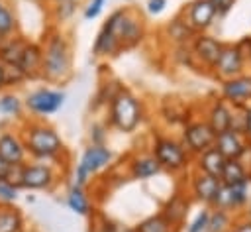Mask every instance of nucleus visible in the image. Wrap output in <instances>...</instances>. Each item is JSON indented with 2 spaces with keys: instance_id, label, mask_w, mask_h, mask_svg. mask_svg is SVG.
<instances>
[{
  "instance_id": "obj_36",
  "label": "nucleus",
  "mask_w": 251,
  "mask_h": 232,
  "mask_svg": "<svg viewBox=\"0 0 251 232\" xmlns=\"http://www.w3.org/2000/svg\"><path fill=\"white\" fill-rule=\"evenodd\" d=\"M16 199H18V189L6 183L4 179H0V203L8 204V203H14Z\"/></svg>"
},
{
  "instance_id": "obj_34",
  "label": "nucleus",
  "mask_w": 251,
  "mask_h": 232,
  "mask_svg": "<svg viewBox=\"0 0 251 232\" xmlns=\"http://www.w3.org/2000/svg\"><path fill=\"white\" fill-rule=\"evenodd\" d=\"M22 175H24V163H12L8 173H6V183H10L12 187L20 189L22 187Z\"/></svg>"
},
{
  "instance_id": "obj_2",
  "label": "nucleus",
  "mask_w": 251,
  "mask_h": 232,
  "mask_svg": "<svg viewBox=\"0 0 251 232\" xmlns=\"http://www.w3.org/2000/svg\"><path fill=\"white\" fill-rule=\"evenodd\" d=\"M143 118L141 102L129 92L120 88L110 100V122L120 132H133Z\"/></svg>"
},
{
  "instance_id": "obj_20",
  "label": "nucleus",
  "mask_w": 251,
  "mask_h": 232,
  "mask_svg": "<svg viewBox=\"0 0 251 232\" xmlns=\"http://www.w3.org/2000/svg\"><path fill=\"white\" fill-rule=\"evenodd\" d=\"M186 214H188V201H186L180 193H175V195L165 203L163 212H161V216H163L165 220H169L173 226H175V224H180V222L186 218Z\"/></svg>"
},
{
  "instance_id": "obj_45",
  "label": "nucleus",
  "mask_w": 251,
  "mask_h": 232,
  "mask_svg": "<svg viewBox=\"0 0 251 232\" xmlns=\"http://www.w3.org/2000/svg\"><path fill=\"white\" fill-rule=\"evenodd\" d=\"M55 2H57V4H61V2H75V4H76L78 0H55Z\"/></svg>"
},
{
  "instance_id": "obj_30",
  "label": "nucleus",
  "mask_w": 251,
  "mask_h": 232,
  "mask_svg": "<svg viewBox=\"0 0 251 232\" xmlns=\"http://www.w3.org/2000/svg\"><path fill=\"white\" fill-rule=\"evenodd\" d=\"M14 29H16V18H14L12 10H10L6 4H2V6H0V35L6 37V35L12 33Z\"/></svg>"
},
{
  "instance_id": "obj_21",
  "label": "nucleus",
  "mask_w": 251,
  "mask_h": 232,
  "mask_svg": "<svg viewBox=\"0 0 251 232\" xmlns=\"http://www.w3.org/2000/svg\"><path fill=\"white\" fill-rule=\"evenodd\" d=\"M251 94V79L249 77H233L224 83V98L229 102H243Z\"/></svg>"
},
{
  "instance_id": "obj_4",
  "label": "nucleus",
  "mask_w": 251,
  "mask_h": 232,
  "mask_svg": "<svg viewBox=\"0 0 251 232\" xmlns=\"http://www.w3.org/2000/svg\"><path fill=\"white\" fill-rule=\"evenodd\" d=\"M112 159V151L104 145H90L84 149L78 165H76V171H75V185H84L96 171H100L102 167H106Z\"/></svg>"
},
{
  "instance_id": "obj_13",
  "label": "nucleus",
  "mask_w": 251,
  "mask_h": 232,
  "mask_svg": "<svg viewBox=\"0 0 251 232\" xmlns=\"http://www.w3.org/2000/svg\"><path fill=\"white\" fill-rule=\"evenodd\" d=\"M216 18V8L210 0H194L188 8V26L192 29L208 28Z\"/></svg>"
},
{
  "instance_id": "obj_25",
  "label": "nucleus",
  "mask_w": 251,
  "mask_h": 232,
  "mask_svg": "<svg viewBox=\"0 0 251 232\" xmlns=\"http://www.w3.org/2000/svg\"><path fill=\"white\" fill-rule=\"evenodd\" d=\"M161 171L159 161L153 155H141L131 161V177L133 179H149Z\"/></svg>"
},
{
  "instance_id": "obj_19",
  "label": "nucleus",
  "mask_w": 251,
  "mask_h": 232,
  "mask_svg": "<svg viewBox=\"0 0 251 232\" xmlns=\"http://www.w3.org/2000/svg\"><path fill=\"white\" fill-rule=\"evenodd\" d=\"M41 59H43V49L37 43L27 41L18 67L25 73V77H35L37 73H41Z\"/></svg>"
},
{
  "instance_id": "obj_8",
  "label": "nucleus",
  "mask_w": 251,
  "mask_h": 232,
  "mask_svg": "<svg viewBox=\"0 0 251 232\" xmlns=\"http://www.w3.org/2000/svg\"><path fill=\"white\" fill-rule=\"evenodd\" d=\"M249 201V181L247 183H237V185H220L218 195L214 199V206L222 210H233L241 208Z\"/></svg>"
},
{
  "instance_id": "obj_41",
  "label": "nucleus",
  "mask_w": 251,
  "mask_h": 232,
  "mask_svg": "<svg viewBox=\"0 0 251 232\" xmlns=\"http://www.w3.org/2000/svg\"><path fill=\"white\" fill-rule=\"evenodd\" d=\"M243 134L251 140V106H247L243 112Z\"/></svg>"
},
{
  "instance_id": "obj_33",
  "label": "nucleus",
  "mask_w": 251,
  "mask_h": 232,
  "mask_svg": "<svg viewBox=\"0 0 251 232\" xmlns=\"http://www.w3.org/2000/svg\"><path fill=\"white\" fill-rule=\"evenodd\" d=\"M208 218H210V208H202L196 218L186 226V232H206L208 228Z\"/></svg>"
},
{
  "instance_id": "obj_38",
  "label": "nucleus",
  "mask_w": 251,
  "mask_h": 232,
  "mask_svg": "<svg viewBox=\"0 0 251 232\" xmlns=\"http://www.w3.org/2000/svg\"><path fill=\"white\" fill-rule=\"evenodd\" d=\"M210 2L214 4L216 14H218V16H224V14H227V12L231 10V6H233L235 0H210Z\"/></svg>"
},
{
  "instance_id": "obj_47",
  "label": "nucleus",
  "mask_w": 251,
  "mask_h": 232,
  "mask_svg": "<svg viewBox=\"0 0 251 232\" xmlns=\"http://www.w3.org/2000/svg\"><path fill=\"white\" fill-rule=\"evenodd\" d=\"M2 39H4V37H2V35H0V43H2Z\"/></svg>"
},
{
  "instance_id": "obj_23",
  "label": "nucleus",
  "mask_w": 251,
  "mask_h": 232,
  "mask_svg": "<svg viewBox=\"0 0 251 232\" xmlns=\"http://www.w3.org/2000/svg\"><path fill=\"white\" fill-rule=\"evenodd\" d=\"M220 181L224 185H237V183H247L249 175H247V167L241 163V159H227L226 167L222 171Z\"/></svg>"
},
{
  "instance_id": "obj_50",
  "label": "nucleus",
  "mask_w": 251,
  "mask_h": 232,
  "mask_svg": "<svg viewBox=\"0 0 251 232\" xmlns=\"http://www.w3.org/2000/svg\"><path fill=\"white\" fill-rule=\"evenodd\" d=\"M231 232H233V230H231Z\"/></svg>"
},
{
  "instance_id": "obj_11",
  "label": "nucleus",
  "mask_w": 251,
  "mask_h": 232,
  "mask_svg": "<svg viewBox=\"0 0 251 232\" xmlns=\"http://www.w3.org/2000/svg\"><path fill=\"white\" fill-rule=\"evenodd\" d=\"M55 181V173L49 165L43 163H24V175H22V187L25 189H49Z\"/></svg>"
},
{
  "instance_id": "obj_18",
  "label": "nucleus",
  "mask_w": 251,
  "mask_h": 232,
  "mask_svg": "<svg viewBox=\"0 0 251 232\" xmlns=\"http://www.w3.org/2000/svg\"><path fill=\"white\" fill-rule=\"evenodd\" d=\"M210 128L220 134V132H226V130H231V124H233V112L229 110V106L224 102V100H216L210 108V120H208Z\"/></svg>"
},
{
  "instance_id": "obj_44",
  "label": "nucleus",
  "mask_w": 251,
  "mask_h": 232,
  "mask_svg": "<svg viewBox=\"0 0 251 232\" xmlns=\"http://www.w3.org/2000/svg\"><path fill=\"white\" fill-rule=\"evenodd\" d=\"M4 87V65L0 63V88Z\"/></svg>"
},
{
  "instance_id": "obj_12",
  "label": "nucleus",
  "mask_w": 251,
  "mask_h": 232,
  "mask_svg": "<svg viewBox=\"0 0 251 232\" xmlns=\"http://www.w3.org/2000/svg\"><path fill=\"white\" fill-rule=\"evenodd\" d=\"M214 147H216L226 159H239L241 153H243L245 144H243V140L239 138V132H235V130H226V132L216 134Z\"/></svg>"
},
{
  "instance_id": "obj_10",
  "label": "nucleus",
  "mask_w": 251,
  "mask_h": 232,
  "mask_svg": "<svg viewBox=\"0 0 251 232\" xmlns=\"http://www.w3.org/2000/svg\"><path fill=\"white\" fill-rule=\"evenodd\" d=\"M120 45L124 47H133L135 43H139V39L143 37V24L137 16H133L129 10H124L118 28H116Z\"/></svg>"
},
{
  "instance_id": "obj_46",
  "label": "nucleus",
  "mask_w": 251,
  "mask_h": 232,
  "mask_svg": "<svg viewBox=\"0 0 251 232\" xmlns=\"http://www.w3.org/2000/svg\"><path fill=\"white\" fill-rule=\"evenodd\" d=\"M247 45H249V57H251V39H247Z\"/></svg>"
},
{
  "instance_id": "obj_6",
  "label": "nucleus",
  "mask_w": 251,
  "mask_h": 232,
  "mask_svg": "<svg viewBox=\"0 0 251 232\" xmlns=\"http://www.w3.org/2000/svg\"><path fill=\"white\" fill-rule=\"evenodd\" d=\"M63 102H65V92L51 90V88H37L25 98V106L33 114H41V116L57 112L63 106Z\"/></svg>"
},
{
  "instance_id": "obj_32",
  "label": "nucleus",
  "mask_w": 251,
  "mask_h": 232,
  "mask_svg": "<svg viewBox=\"0 0 251 232\" xmlns=\"http://www.w3.org/2000/svg\"><path fill=\"white\" fill-rule=\"evenodd\" d=\"M24 79H27V77H25V73H24L18 65H4V87H8V85H18V83H22Z\"/></svg>"
},
{
  "instance_id": "obj_14",
  "label": "nucleus",
  "mask_w": 251,
  "mask_h": 232,
  "mask_svg": "<svg viewBox=\"0 0 251 232\" xmlns=\"http://www.w3.org/2000/svg\"><path fill=\"white\" fill-rule=\"evenodd\" d=\"M220 185H222V181L218 177H212V175H206L200 171L192 181V191H194L196 199H200L206 204H212L216 195H218Z\"/></svg>"
},
{
  "instance_id": "obj_15",
  "label": "nucleus",
  "mask_w": 251,
  "mask_h": 232,
  "mask_svg": "<svg viewBox=\"0 0 251 232\" xmlns=\"http://www.w3.org/2000/svg\"><path fill=\"white\" fill-rule=\"evenodd\" d=\"M222 47L224 45L216 37H212V35H200L194 41V53H196V57L200 61H204L206 65H210V67H214V63L218 61V57L222 53Z\"/></svg>"
},
{
  "instance_id": "obj_49",
  "label": "nucleus",
  "mask_w": 251,
  "mask_h": 232,
  "mask_svg": "<svg viewBox=\"0 0 251 232\" xmlns=\"http://www.w3.org/2000/svg\"><path fill=\"white\" fill-rule=\"evenodd\" d=\"M2 4H4V2H2V0H0V6H2Z\"/></svg>"
},
{
  "instance_id": "obj_24",
  "label": "nucleus",
  "mask_w": 251,
  "mask_h": 232,
  "mask_svg": "<svg viewBox=\"0 0 251 232\" xmlns=\"http://www.w3.org/2000/svg\"><path fill=\"white\" fill-rule=\"evenodd\" d=\"M120 47L122 45L118 41V35L112 29H108L106 26H102L100 33L94 39V55H114Z\"/></svg>"
},
{
  "instance_id": "obj_1",
  "label": "nucleus",
  "mask_w": 251,
  "mask_h": 232,
  "mask_svg": "<svg viewBox=\"0 0 251 232\" xmlns=\"http://www.w3.org/2000/svg\"><path fill=\"white\" fill-rule=\"evenodd\" d=\"M71 73V49L61 33H53L43 49L41 75L47 81H65Z\"/></svg>"
},
{
  "instance_id": "obj_5",
  "label": "nucleus",
  "mask_w": 251,
  "mask_h": 232,
  "mask_svg": "<svg viewBox=\"0 0 251 232\" xmlns=\"http://www.w3.org/2000/svg\"><path fill=\"white\" fill-rule=\"evenodd\" d=\"M153 157L159 161L161 167L171 169V171H178L184 169L188 163V153L184 149L182 144L171 140V138H159L155 140L153 145Z\"/></svg>"
},
{
  "instance_id": "obj_27",
  "label": "nucleus",
  "mask_w": 251,
  "mask_h": 232,
  "mask_svg": "<svg viewBox=\"0 0 251 232\" xmlns=\"http://www.w3.org/2000/svg\"><path fill=\"white\" fill-rule=\"evenodd\" d=\"M67 204L73 212L76 214H88L90 212V203H88V197L84 195L82 187L80 185H73L69 195H67Z\"/></svg>"
},
{
  "instance_id": "obj_17",
  "label": "nucleus",
  "mask_w": 251,
  "mask_h": 232,
  "mask_svg": "<svg viewBox=\"0 0 251 232\" xmlns=\"http://www.w3.org/2000/svg\"><path fill=\"white\" fill-rule=\"evenodd\" d=\"M0 157H4L8 163H24V157H25L24 142L14 134H2L0 136Z\"/></svg>"
},
{
  "instance_id": "obj_39",
  "label": "nucleus",
  "mask_w": 251,
  "mask_h": 232,
  "mask_svg": "<svg viewBox=\"0 0 251 232\" xmlns=\"http://www.w3.org/2000/svg\"><path fill=\"white\" fill-rule=\"evenodd\" d=\"M57 6H59V14H57V16H59L61 20H67V18L75 12V2H61V4H57Z\"/></svg>"
},
{
  "instance_id": "obj_29",
  "label": "nucleus",
  "mask_w": 251,
  "mask_h": 232,
  "mask_svg": "<svg viewBox=\"0 0 251 232\" xmlns=\"http://www.w3.org/2000/svg\"><path fill=\"white\" fill-rule=\"evenodd\" d=\"M227 226H229V212L227 210H222V208L210 210L206 232H224Z\"/></svg>"
},
{
  "instance_id": "obj_28",
  "label": "nucleus",
  "mask_w": 251,
  "mask_h": 232,
  "mask_svg": "<svg viewBox=\"0 0 251 232\" xmlns=\"http://www.w3.org/2000/svg\"><path fill=\"white\" fill-rule=\"evenodd\" d=\"M133 230L135 232H173V224L165 220L161 214H155V216L141 220Z\"/></svg>"
},
{
  "instance_id": "obj_7",
  "label": "nucleus",
  "mask_w": 251,
  "mask_h": 232,
  "mask_svg": "<svg viewBox=\"0 0 251 232\" xmlns=\"http://www.w3.org/2000/svg\"><path fill=\"white\" fill-rule=\"evenodd\" d=\"M214 140H216V132L210 128L208 122H192L184 128V134H182L184 149L194 153H202L208 147H212Z\"/></svg>"
},
{
  "instance_id": "obj_37",
  "label": "nucleus",
  "mask_w": 251,
  "mask_h": 232,
  "mask_svg": "<svg viewBox=\"0 0 251 232\" xmlns=\"http://www.w3.org/2000/svg\"><path fill=\"white\" fill-rule=\"evenodd\" d=\"M104 4H106V0H90L88 6H86V10H84V20H94L102 12Z\"/></svg>"
},
{
  "instance_id": "obj_48",
  "label": "nucleus",
  "mask_w": 251,
  "mask_h": 232,
  "mask_svg": "<svg viewBox=\"0 0 251 232\" xmlns=\"http://www.w3.org/2000/svg\"><path fill=\"white\" fill-rule=\"evenodd\" d=\"M249 220H251V210H249Z\"/></svg>"
},
{
  "instance_id": "obj_43",
  "label": "nucleus",
  "mask_w": 251,
  "mask_h": 232,
  "mask_svg": "<svg viewBox=\"0 0 251 232\" xmlns=\"http://www.w3.org/2000/svg\"><path fill=\"white\" fill-rule=\"evenodd\" d=\"M10 165H12V163H8L4 157H0V179H6V173H8Z\"/></svg>"
},
{
  "instance_id": "obj_9",
  "label": "nucleus",
  "mask_w": 251,
  "mask_h": 232,
  "mask_svg": "<svg viewBox=\"0 0 251 232\" xmlns=\"http://www.w3.org/2000/svg\"><path fill=\"white\" fill-rule=\"evenodd\" d=\"M243 61H245V55H243L239 45H224L218 61L214 63V69H216V73L220 77L233 79V77H237L241 73Z\"/></svg>"
},
{
  "instance_id": "obj_40",
  "label": "nucleus",
  "mask_w": 251,
  "mask_h": 232,
  "mask_svg": "<svg viewBox=\"0 0 251 232\" xmlns=\"http://www.w3.org/2000/svg\"><path fill=\"white\" fill-rule=\"evenodd\" d=\"M165 6H167V0H149L147 2V10H149V14H161L163 10H165Z\"/></svg>"
},
{
  "instance_id": "obj_42",
  "label": "nucleus",
  "mask_w": 251,
  "mask_h": 232,
  "mask_svg": "<svg viewBox=\"0 0 251 232\" xmlns=\"http://www.w3.org/2000/svg\"><path fill=\"white\" fill-rule=\"evenodd\" d=\"M233 232H251V220L247 218L243 222H237L235 228H233Z\"/></svg>"
},
{
  "instance_id": "obj_31",
  "label": "nucleus",
  "mask_w": 251,
  "mask_h": 232,
  "mask_svg": "<svg viewBox=\"0 0 251 232\" xmlns=\"http://www.w3.org/2000/svg\"><path fill=\"white\" fill-rule=\"evenodd\" d=\"M190 31H192V28L186 22H180V20H173L171 26H169V35L176 41H184Z\"/></svg>"
},
{
  "instance_id": "obj_3",
  "label": "nucleus",
  "mask_w": 251,
  "mask_h": 232,
  "mask_svg": "<svg viewBox=\"0 0 251 232\" xmlns=\"http://www.w3.org/2000/svg\"><path fill=\"white\" fill-rule=\"evenodd\" d=\"M25 151H29L33 157L39 159H51L63 151V142L59 134L45 126V124H31L25 130V140H24Z\"/></svg>"
},
{
  "instance_id": "obj_22",
  "label": "nucleus",
  "mask_w": 251,
  "mask_h": 232,
  "mask_svg": "<svg viewBox=\"0 0 251 232\" xmlns=\"http://www.w3.org/2000/svg\"><path fill=\"white\" fill-rule=\"evenodd\" d=\"M25 45H27V41L22 37H14V39H8L6 43H0V63L2 65H20Z\"/></svg>"
},
{
  "instance_id": "obj_35",
  "label": "nucleus",
  "mask_w": 251,
  "mask_h": 232,
  "mask_svg": "<svg viewBox=\"0 0 251 232\" xmlns=\"http://www.w3.org/2000/svg\"><path fill=\"white\" fill-rule=\"evenodd\" d=\"M20 98L18 96H14V94H6V96H2L0 98V110L4 112V114H18L20 112Z\"/></svg>"
},
{
  "instance_id": "obj_26",
  "label": "nucleus",
  "mask_w": 251,
  "mask_h": 232,
  "mask_svg": "<svg viewBox=\"0 0 251 232\" xmlns=\"http://www.w3.org/2000/svg\"><path fill=\"white\" fill-rule=\"evenodd\" d=\"M22 230H24V218L20 210L0 204V232H22Z\"/></svg>"
},
{
  "instance_id": "obj_16",
  "label": "nucleus",
  "mask_w": 251,
  "mask_h": 232,
  "mask_svg": "<svg viewBox=\"0 0 251 232\" xmlns=\"http://www.w3.org/2000/svg\"><path fill=\"white\" fill-rule=\"evenodd\" d=\"M226 157L212 145V147H208L206 151H202V153H198V169L202 171V173H206V175H212V177H222V171H224V167H226Z\"/></svg>"
}]
</instances>
